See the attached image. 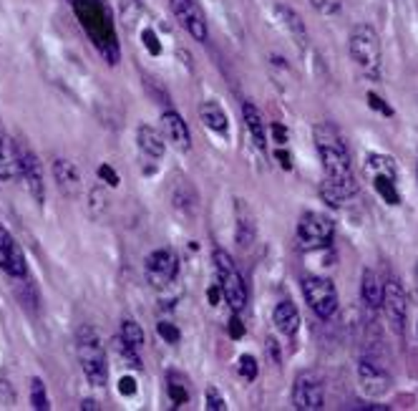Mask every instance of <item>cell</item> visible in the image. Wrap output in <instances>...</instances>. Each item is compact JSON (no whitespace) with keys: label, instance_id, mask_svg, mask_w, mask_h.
I'll return each instance as SVG.
<instances>
[{"label":"cell","instance_id":"21","mask_svg":"<svg viewBox=\"0 0 418 411\" xmlns=\"http://www.w3.org/2000/svg\"><path fill=\"white\" fill-rule=\"evenodd\" d=\"M361 296H363V303H366L371 311H378L381 303H383V285H381L378 275H376L371 267H366V270H363Z\"/></svg>","mask_w":418,"mask_h":411},{"label":"cell","instance_id":"6","mask_svg":"<svg viewBox=\"0 0 418 411\" xmlns=\"http://www.w3.org/2000/svg\"><path fill=\"white\" fill-rule=\"evenodd\" d=\"M16 156H18V177L25 182L30 197L38 204L46 202V180H43V164L35 156L33 146L28 141H16Z\"/></svg>","mask_w":418,"mask_h":411},{"label":"cell","instance_id":"11","mask_svg":"<svg viewBox=\"0 0 418 411\" xmlns=\"http://www.w3.org/2000/svg\"><path fill=\"white\" fill-rule=\"evenodd\" d=\"M179 275V257L174 250L159 248L146 257V280L154 288H166L169 283H174Z\"/></svg>","mask_w":418,"mask_h":411},{"label":"cell","instance_id":"2","mask_svg":"<svg viewBox=\"0 0 418 411\" xmlns=\"http://www.w3.org/2000/svg\"><path fill=\"white\" fill-rule=\"evenodd\" d=\"M69 3L96 51L109 64H119V41H116V30L111 23V13L103 6V0H69Z\"/></svg>","mask_w":418,"mask_h":411},{"label":"cell","instance_id":"35","mask_svg":"<svg viewBox=\"0 0 418 411\" xmlns=\"http://www.w3.org/2000/svg\"><path fill=\"white\" fill-rule=\"evenodd\" d=\"M141 43H144V48L151 53V56H159L161 53V43H159V38H156V33L151 28L141 30Z\"/></svg>","mask_w":418,"mask_h":411},{"label":"cell","instance_id":"45","mask_svg":"<svg viewBox=\"0 0 418 411\" xmlns=\"http://www.w3.org/2000/svg\"><path fill=\"white\" fill-rule=\"evenodd\" d=\"M275 156H277V159H280V162H282V167H285V169H287V167H292V159L285 154V151H277Z\"/></svg>","mask_w":418,"mask_h":411},{"label":"cell","instance_id":"9","mask_svg":"<svg viewBox=\"0 0 418 411\" xmlns=\"http://www.w3.org/2000/svg\"><path fill=\"white\" fill-rule=\"evenodd\" d=\"M335 227H332L330 217L320 212H305L298 222V240L303 243V248H327L332 243Z\"/></svg>","mask_w":418,"mask_h":411},{"label":"cell","instance_id":"30","mask_svg":"<svg viewBox=\"0 0 418 411\" xmlns=\"http://www.w3.org/2000/svg\"><path fill=\"white\" fill-rule=\"evenodd\" d=\"M30 404H33L35 411H48V409H51V401H48L46 386H43V381H40L38 376L30 378Z\"/></svg>","mask_w":418,"mask_h":411},{"label":"cell","instance_id":"23","mask_svg":"<svg viewBox=\"0 0 418 411\" xmlns=\"http://www.w3.org/2000/svg\"><path fill=\"white\" fill-rule=\"evenodd\" d=\"M18 177V156L16 141H11L6 134L0 132V180H16Z\"/></svg>","mask_w":418,"mask_h":411},{"label":"cell","instance_id":"31","mask_svg":"<svg viewBox=\"0 0 418 411\" xmlns=\"http://www.w3.org/2000/svg\"><path fill=\"white\" fill-rule=\"evenodd\" d=\"M114 348H116V351H119L121 356H124V359L129 361V366H132V369H137V371L141 369V359H139V354H137L139 348H134L132 343H127L121 336H119V338H114Z\"/></svg>","mask_w":418,"mask_h":411},{"label":"cell","instance_id":"46","mask_svg":"<svg viewBox=\"0 0 418 411\" xmlns=\"http://www.w3.org/2000/svg\"><path fill=\"white\" fill-rule=\"evenodd\" d=\"M81 409H98V406H96V401L93 399H86L83 404H81Z\"/></svg>","mask_w":418,"mask_h":411},{"label":"cell","instance_id":"10","mask_svg":"<svg viewBox=\"0 0 418 411\" xmlns=\"http://www.w3.org/2000/svg\"><path fill=\"white\" fill-rule=\"evenodd\" d=\"M381 308L385 311V318L395 336H403L406 333V313H408V301H406V290H403L401 280L390 278L383 285V303Z\"/></svg>","mask_w":418,"mask_h":411},{"label":"cell","instance_id":"44","mask_svg":"<svg viewBox=\"0 0 418 411\" xmlns=\"http://www.w3.org/2000/svg\"><path fill=\"white\" fill-rule=\"evenodd\" d=\"M272 132H275V137H277V141H280V144H285V129L280 127V124H275V127H272Z\"/></svg>","mask_w":418,"mask_h":411},{"label":"cell","instance_id":"34","mask_svg":"<svg viewBox=\"0 0 418 411\" xmlns=\"http://www.w3.org/2000/svg\"><path fill=\"white\" fill-rule=\"evenodd\" d=\"M156 333H159L161 341H166V343H179V341H182V333H179V328L174 323H169V320H161V323L156 325Z\"/></svg>","mask_w":418,"mask_h":411},{"label":"cell","instance_id":"29","mask_svg":"<svg viewBox=\"0 0 418 411\" xmlns=\"http://www.w3.org/2000/svg\"><path fill=\"white\" fill-rule=\"evenodd\" d=\"M119 336L124 338L127 343H132L134 348H141L144 346V330H141V325H139L137 320H132V318L121 320Z\"/></svg>","mask_w":418,"mask_h":411},{"label":"cell","instance_id":"8","mask_svg":"<svg viewBox=\"0 0 418 411\" xmlns=\"http://www.w3.org/2000/svg\"><path fill=\"white\" fill-rule=\"evenodd\" d=\"M292 404L300 411H318L325 406V386L315 371H303L292 386Z\"/></svg>","mask_w":418,"mask_h":411},{"label":"cell","instance_id":"43","mask_svg":"<svg viewBox=\"0 0 418 411\" xmlns=\"http://www.w3.org/2000/svg\"><path fill=\"white\" fill-rule=\"evenodd\" d=\"M267 354H272V359H275V364L280 361V356H277V341L275 338H269L267 341Z\"/></svg>","mask_w":418,"mask_h":411},{"label":"cell","instance_id":"41","mask_svg":"<svg viewBox=\"0 0 418 411\" xmlns=\"http://www.w3.org/2000/svg\"><path fill=\"white\" fill-rule=\"evenodd\" d=\"M229 336H232V338H242V336H245V325H242L240 318L229 320Z\"/></svg>","mask_w":418,"mask_h":411},{"label":"cell","instance_id":"13","mask_svg":"<svg viewBox=\"0 0 418 411\" xmlns=\"http://www.w3.org/2000/svg\"><path fill=\"white\" fill-rule=\"evenodd\" d=\"M0 270L11 275V278H25L28 275V262H25L23 250L3 225H0Z\"/></svg>","mask_w":418,"mask_h":411},{"label":"cell","instance_id":"3","mask_svg":"<svg viewBox=\"0 0 418 411\" xmlns=\"http://www.w3.org/2000/svg\"><path fill=\"white\" fill-rule=\"evenodd\" d=\"M76 351H79L81 371L93 386L109 383V361H106V346H103L98 330L91 325H81L76 336Z\"/></svg>","mask_w":418,"mask_h":411},{"label":"cell","instance_id":"22","mask_svg":"<svg viewBox=\"0 0 418 411\" xmlns=\"http://www.w3.org/2000/svg\"><path fill=\"white\" fill-rule=\"evenodd\" d=\"M272 320H275V328L280 330L282 336H295L300 328V313L292 303H280L272 313Z\"/></svg>","mask_w":418,"mask_h":411},{"label":"cell","instance_id":"25","mask_svg":"<svg viewBox=\"0 0 418 411\" xmlns=\"http://www.w3.org/2000/svg\"><path fill=\"white\" fill-rule=\"evenodd\" d=\"M166 391H169V399H172L174 409L190 404V381L182 374H177V371L166 374Z\"/></svg>","mask_w":418,"mask_h":411},{"label":"cell","instance_id":"12","mask_svg":"<svg viewBox=\"0 0 418 411\" xmlns=\"http://www.w3.org/2000/svg\"><path fill=\"white\" fill-rule=\"evenodd\" d=\"M169 6H172L174 16H177L179 25H182L195 41L204 43L209 30H207V18H204V13H202L199 3H197V0H169Z\"/></svg>","mask_w":418,"mask_h":411},{"label":"cell","instance_id":"7","mask_svg":"<svg viewBox=\"0 0 418 411\" xmlns=\"http://www.w3.org/2000/svg\"><path fill=\"white\" fill-rule=\"evenodd\" d=\"M303 296L308 306L315 311L318 318L327 320L338 313V288H335L332 280L310 275V278L303 280Z\"/></svg>","mask_w":418,"mask_h":411},{"label":"cell","instance_id":"19","mask_svg":"<svg viewBox=\"0 0 418 411\" xmlns=\"http://www.w3.org/2000/svg\"><path fill=\"white\" fill-rule=\"evenodd\" d=\"M137 141H139V149H141L146 156H151V159H159V156H164L166 141H164V137H161L159 129L149 127V124H141V127H139V132H137Z\"/></svg>","mask_w":418,"mask_h":411},{"label":"cell","instance_id":"39","mask_svg":"<svg viewBox=\"0 0 418 411\" xmlns=\"http://www.w3.org/2000/svg\"><path fill=\"white\" fill-rule=\"evenodd\" d=\"M137 378H132V376H124V378H121V381H119V394L121 396H134V394H137Z\"/></svg>","mask_w":418,"mask_h":411},{"label":"cell","instance_id":"38","mask_svg":"<svg viewBox=\"0 0 418 411\" xmlns=\"http://www.w3.org/2000/svg\"><path fill=\"white\" fill-rule=\"evenodd\" d=\"M368 106H373V109L381 111L383 116H393V109L383 104V99H381L378 93H368Z\"/></svg>","mask_w":418,"mask_h":411},{"label":"cell","instance_id":"1","mask_svg":"<svg viewBox=\"0 0 418 411\" xmlns=\"http://www.w3.org/2000/svg\"><path fill=\"white\" fill-rule=\"evenodd\" d=\"M315 146L318 154L323 159L327 180L343 192L345 197H355L358 195V180L353 174V164H350L348 146H345L343 137L338 134V129L330 124H318L315 127Z\"/></svg>","mask_w":418,"mask_h":411},{"label":"cell","instance_id":"27","mask_svg":"<svg viewBox=\"0 0 418 411\" xmlns=\"http://www.w3.org/2000/svg\"><path fill=\"white\" fill-rule=\"evenodd\" d=\"M371 180H373L376 192H378L385 202H388V204H401V195H398V190H395V177L378 174V177H371Z\"/></svg>","mask_w":418,"mask_h":411},{"label":"cell","instance_id":"14","mask_svg":"<svg viewBox=\"0 0 418 411\" xmlns=\"http://www.w3.org/2000/svg\"><path fill=\"white\" fill-rule=\"evenodd\" d=\"M358 376H361V388L363 394L368 396H381L388 391V383H390V376L388 371H385V366L381 364L378 359H363L361 366H358Z\"/></svg>","mask_w":418,"mask_h":411},{"label":"cell","instance_id":"26","mask_svg":"<svg viewBox=\"0 0 418 411\" xmlns=\"http://www.w3.org/2000/svg\"><path fill=\"white\" fill-rule=\"evenodd\" d=\"M172 202L177 209H182L184 214H192L197 209V195L190 185H177L172 190Z\"/></svg>","mask_w":418,"mask_h":411},{"label":"cell","instance_id":"24","mask_svg":"<svg viewBox=\"0 0 418 411\" xmlns=\"http://www.w3.org/2000/svg\"><path fill=\"white\" fill-rule=\"evenodd\" d=\"M255 238H257V227H255V220H252V214L247 212L245 204H237V245H240L242 250L247 248H252Z\"/></svg>","mask_w":418,"mask_h":411},{"label":"cell","instance_id":"32","mask_svg":"<svg viewBox=\"0 0 418 411\" xmlns=\"http://www.w3.org/2000/svg\"><path fill=\"white\" fill-rule=\"evenodd\" d=\"M237 374H240L245 381H255L260 374V366H257V359L255 356H240V364H237Z\"/></svg>","mask_w":418,"mask_h":411},{"label":"cell","instance_id":"4","mask_svg":"<svg viewBox=\"0 0 418 411\" xmlns=\"http://www.w3.org/2000/svg\"><path fill=\"white\" fill-rule=\"evenodd\" d=\"M214 267H217L219 275V288H222V298L229 303V308L235 313H240L242 308L247 306V285L245 278L237 270L235 260L224 253V250H217L214 253Z\"/></svg>","mask_w":418,"mask_h":411},{"label":"cell","instance_id":"16","mask_svg":"<svg viewBox=\"0 0 418 411\" xmlns=\"http://www.w3.org/2000/svg\"><path fill=\"white\" fill-rule=\"evenodd\" d=\"M53 172V180H56V187L61 190V195L64 197H79L81 192V174H79V167H76L74 162H69V159H56L51 167Z\"/></svg>","mask_w":418,"mask_h":411},{"label":"cell","instance_id":"20","mask_svg":"<svg viewBox=\"0 0 418 411\" xmlns=\"http://www.w3.org/2000/svg\"><path fill=\"white\" fill-rule=\"evenodd\" d=\"M242 119H245V127H247V132H250V137H252L255 146L265 149V146H267V132H265V122H262V116H260L257 106L245 101V104H242Z\"/></svg>","mask_w":418,"mask_h":411},{"label":"cell","instance_id":"28","mask_svg":"<svg viewBox=\"0 0 418 411\" xmlns=\"http://www.w3.org/2000/svg\"><path fill=\"white\" fill-rule=\"evenodd\" d=\"M141 13H144L141 0H119V18L127 28H134V25H137Z\"/></svg>","mask_w":418,"mask_h":411},{"label":"cell","instance_id":"18","mask_svg":"<svg viewBox=\"0 0 418 411\" xmlns=\"http://www.w3.org/2000/svg\"><path fill=\"white\" fill-rule=\"evenodd\" d=\"M199 119L209 132L219 134V137H227L229 134V119L224 114V109L219 106V101H202L199 104Z\"/></svg>","mask_w":418,"mask_h":411},{"label":"cell","instance_id":"15","mask_svg":"<svg viewBox=\"0 0 418 411\" xmlns=\"http://www.w3.org/2000/svg\"><path fill=\"white\" fill-rule=\"evenodd\" d=\"M161 129H164V139H169V144L177 146L179 151L192 149V134L187 122L182 119V114L174 109H164L161 114Z\"/></svg>","mask_w":418,"mask_h":411},{"label":"cell","instance_id":"33","mask_svg":"<svg viewBox=\"0 0 418 411\" xmlns=\"http://www.w3.org/2000/svg\"><path fill=\"white\" fill-rule=\"evenodd\" d=\"M204 401H207V409L209 411H227V401H224V396L219 394L217 386H207Z\"/></svg>","mask_w":418,"mask_h":411},{"label":"cell","instance_id":"40","mask_svg":"<svg viewBox=\"0 0 418 411\" xmlns=\"http://www.w3.org/2000/svg\"><path fill=\"white\" fill-rule=\"evenodd\" d=\"M313 6H315L320 13H338L340 0H313Z\"/></svg>","mask_w":418,"mask_h":411},{"label":"cell","instance_id":"36","mask_svg":"<svg viewBox=\"0 0 418 411\" xmlns=\"http://www.w3.org/2000/svg\"><path fill=\"white\" fill-rule=\"evenodd\" d=\"M98 177H101L103 185H109V187H119V174H116L114 167H109V164H101L98 167Z\"/></svg>","mask_w":418,"mask_h":411},{"label":"cell","instance_id":"37","mask_svg":"<svg viewBox=\"0 0 418 411\" xmlns=\"http://www.w3.org/2000/svg\"><path fill=\"white\" fill-rule=\"evenodd\" d=\"M0 404L16 406V391H13L11 381H6V378H0Z\"/></svg>","mask_w":418,"mask_h":411},{"label":"cell","instance_id":"17","mask_svg":"<svg viewBox=\"0 0 418 411\" xmlns=\"http://www.w3.org/2000/svg\"><path fill=\"white\" fill-rule=\"evenodd\" d=\"M275 16H277V21L282 23V28H285L287 33H290L292 41L298 43L300 48L308 46V25H305L303 16H300V13L295 11V8L277 3V6H275Z\"/></svg>","mask_w":418,"mask_h":411},{"label":"cell","instance_id":"5","mask_svg":"<svg viewBox=\"0 0 418 411\" xmlns=\"http://www.w3.org/2000/svg\"><path fill=\"white\" fill-rule=\"evenodd\" d=\"M348 51L353 56V61L361 66L368 74H376L381 64V38L376 33V28L361 23L350 30L348 38Z\"/></svg>","mask_w":418,"mask_h":411},{"label":"cell","instance_id":"42","mask_svg":"<svg viewBox=\"0 0 418 411\" xmlns=\"http://www.w3.org/2000/svg\"><path fill=\"white\" fill-rule=\"evenodd\" d=\"M219 296H222V288H209L207 290V298H209V303H212V306H217V301H219Z\"/></svg>","mask_w":418,"mask_h":411}]
</instances>
